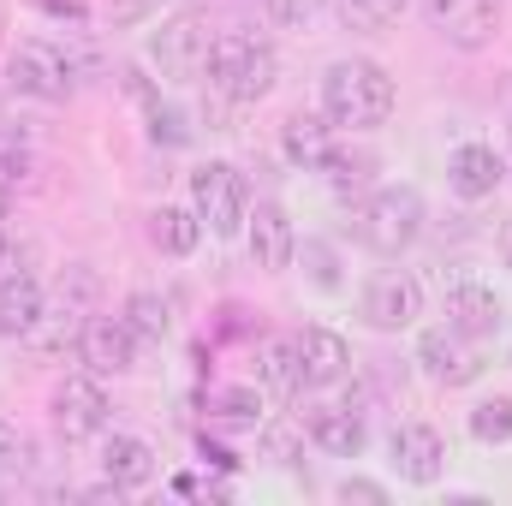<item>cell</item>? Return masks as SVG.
Segmentation results:
<instances>
[{
  "instance_id": "obj_29",
  "label": "cell",
  "mask_w": 512,
  "mask_h": 506,
  "mask_svg": "<svg viewBox=\"0 0 512 506\" xmlns=\"http://www.w3.org/2000/svg\"><path fill=\"white\" fill-rule=\"evenodd\" d=\"M405 6H411V0H334L340 24H346V30H364V36H376V30H387V24H399Z\"/></svg>"
},
{
  "instance_id": "obj_19",
  "label": "cell",
  "mask_w": 512,
  "mask_h": 506,
  "mask_svg": "<svg viewBox=\"0 0 512 506\" xmlns=\"http://www.w3.org/2000/svg\"><path fill=\"white\" fill-rule=\"evenodd\" d=\"M292 346H298L304 387H334V381L352 370V346H346L334 328H298V334H292Z\"/></svg>"
},
{
  "instance_id": "obj_5",
  "label": "cell",
  "mask_w": 512,
  "mask_h": 506,
  "mask_svg": "<svg viewBox=\"0 0 512 506\" xmlns=\"http://www.w3.org/2000/svg\"><path fill=\"white\" fill-rule=\"evenodd\" d=\"M6 90L24 96V102H42V108L72 102L78 84H72V60H66V48H54V42H42V36L12 42V54H6Z\"/></svg>"
},
{
  "instance_id": "obj_4",
  "label": "cell",
  "mask_w": 512,
  "mask_h": 506,
  "mask_svg": "<svg viewBox=\"0 0 512 506\" xmlns=\"http://www.w3.org/2000/svg\"><path fill=\"white\" fill-rule=\"evenodd\" d=\"M90 316H102V274L90 262H72V268H60L54 292L42 298L30 346L36 352H66V346H78V334L90 328Z\"/></svg>"
},
{
  "instance_id": "obj_35",
  "label": "cell",
  "mask_w": 512,
  "mask_h": 506,
  "mask_svg": "<svg viewBox=\"0 0 512 506\" xmlns=\"http://www.w3.org/2000/svg\"><path fill=\"white\" fill-rule=\"evenodd\" d=\"M334 495H340L346 506H352V501H364V506H382V501H387V489H382V483H370V477H346V483H340Z\"/></svg>"
},
{
  "instance_id": "obj_34",
  "label": "cell",
  "mask_w": 512,
  "mask_h": 506,
  "mask_svg": "<svg viewBox=\"0 0 512 506\" xmlns=\"http://www.w3.org/2000/svg\"><path fill=\"white\" fill-rule=\"evenodd\" d=\"M161 12V0H108V24L114 30H137L143 18H155Z\"/></svg>"
},
{
  "instance_id": "obj_23",
  "label": "cell",
  "mask_w": 512,
  "mask_h": 506,
  "mask_svg": "<svg viewBox=\"0 0 512 506\" xmlns=\"http://www.w3.org/2000/svg\"><path fill=\"white\" fill-rule=\"evenodd\" d=\"M316 173H328V185H334V197H364V191H376V173H382V161H376V149H352V143H334L328 149V161L316 167Z\"/></svg>"
},
{
  "instance_id": "obj_36",
  "label": "cell",
  "mask_w": 512,
  "mask_h": 506,
  "mask_svg": "<svg viewBox=\"0 0 512 506\" xmlns=\"http://www.w3.org/2000/svg\"><path fill=\"white\" fill-rule=\"evenodd\" d=\"M262 6H268V18H274V24H286V30H292V24H304V18H310V6H316V0H262Z\"/></svg>"
},
{
  "instance_id": "obj_2",
  "label": "cell",
  "mask_w": 512,
  "mask_h": 506,
  "mask_svg": "<svg viewBox=\"0 0 512 506\" xmlns=\"http://www.w3.org/2000/svg\"><path fill=\"white\" fill-rule=\"evenodd\" d=\"M423 221H429V209H423V191L417 185H376V191H364L358 203H352V233H358V245L370 256H405L417 239H423Z\"/></svg>"
},
{
  "instance_id": "obj_12",
  "label": "cell",
  "mask_w": 512,
  "mask_h": 506,
  "mask_svg": "<svg viewBox=\"0 0 512 506\" xmlns=\"http://www.w3.org/2000/svg\"><path fill=\"white\" fill-rule=\"evenodd\" d=\"M370 411H358L352 399H316L310 411H304V435L328 453V459H358L364 453V441H370V423H364Z\"/></svg>"
},
{
  "instance_id": "obj_16",
  "label": "cell",
  "mask_w": 512,
  "mask_h": 506,
  "mask_svg": "<svg viewBox=\"0 0 512 506\" xmlns=\"http://www.w3.org/2000/svg\"><path fill=\"white\" fill-rule=\"evenodd\" d=\"M441 316H447L459 334H471V340H495V334L507 328V304H501L495 286H483V280H453V286L441 292Z\"/></svg>"
},
{
  "instance_id": "obj_17",
  "label": "cell",
  "mask_w": 512,
  "mask_h": 506,
  "mask_svg": "<svg viewBox=\"0 0 512 506\" xmlns=\"http://www.w3.org/2000/svg\"><path fill=\"white\" fill-rule=\"evenodd\" d=\"M501 179H507V161H501L489 143H459V149L447 155V185H453V197H465V203L495 197Z\"/></svg>"
},
{
  "instance_id": "obj_21",
  "label": "cell",
  "mask_w": 512,
  "mask_h": 506,
  "mask_svg": "<svg viewBox=\"0 0 512 506\" xmlns=\"http://www.w3.org/2000/svg\"><path fill=\"white\" fill-rule=\"evenodd\" d=\"M256 387H262L268 399H298V393H304V370H298L292 334H286V340H280V334L256 340Z\"/></svg>"
},
{
  "instance_id": "obj_24",
  "label": "cell",
  "mask_w": 512,
  "mask_h": 506,
  "mask_svg": "<svg viewBox=\"0 0 512 506\" xmlns=\"http://www.w3.org/2000/svg\"><path fill=\"white\" fill-rule=\"evenodd\" d=\"M149 245L161 256H191L203 245V221H197V209H179V203H161L155 215H149Z\"/></svg>"
},
{
  "instance_id": "obj_37",
  "label": "cell",
  "mask_w": 512,
  "mask_h": 506,
  "mask_svg": "<svg viewBox=\"0 0 512 506\" xmlns=\"http://www.w3.org/2000/svg\"><path fill=\"white\" fill-rule=\"evenodd\" d=\"M501 262L512 268V221H501Z\"/></svg>"
},
{
  "instance_id": "obj_25",
  "label": "cell",
  "mask_w": 512,
  "mask_h": 506,
  "mask_svg": "<svg viewBox=\"0 0 512 506\" xmlns=\"http://www.w3.org/2000/svg\"><path fill=\"white\" fill-rule=\"evenodd\" d=\"M209 423L233 429V435H256L262 429V387H215L209 393Z\"/></svg>"
},
{
  "instance_id": "obj_10",
  "label": "cell",
  "mask_w": 512,
  "mask_h": 506,
  "mask_svg": "<svg viewBox=\"0 0 512 506\" xmlns=\"http://www.w3.org/2000/svg\"><path fill=\"white\" fill-rule=\"evenodd\" d=\"M358 316H364L376 334L411 328V322L423 316V280H417L411 268H382V274H370V286H364V298H358Z\"/></svg>"
},
{
  "instance_id": "obj_1",
  "label": "cell",
  "mask_w": 512,
  "mask_h": 506,
  "mask_svg": "<svg viewBox=\"0 0 512 506\" xmlns=\"http://www.w3.org/2000/svg\"><path fill=\"white\" fill-rule=\"evenodd\" d=\"M322 114L346 131L387 126V114H393V78H387V66L382 60H364V54L334 60L322 72Z\"/></svg>"
},
{
  "instance_id": "obj_7",
  "label": "cell",
  "mask_w": 512,
  "mask_h": 506,
  "mask_svg": "<svg viewBox=\"0 0 512 506\" xmlns=\"http://www.w3.org/2000/svg\"><path fill=\"white\" fill-rule=\"evenodd\" d=\"M209 54H215V30L197 18V12H179L167 18L155 36H149V66L173 84H197L209 78Z\"/></svg>"
},
{
  "instance_id": "obj_20",
  "label": "cell",
  "mask_w": 512,
  "mask_h": 506,
  "mask_svg": "<svg viewBox=\"0 0 512 506\" xmlns=\"http://www.w3.org/2000/svg\"><path fill=\"white\" fill-rule=\"evenodd\" d=\"M42 280L30 274V268H12V274H0V340H30V328H36V316H42Z\"/></svg>"
},
{
  "instance_id": "obj_9",
  "label": "cell",
  "mask_w": 512,
  "mask_h": 506,
  "mask_svg": "<svg viewBox=\"0 0 512 506\" xmlns=\"http://www.w3.org/2000/svg\"><path fill=\"white\" fill-rule=\"evenodd\" d=\"M108 417H114V405H108V393H102L96 376H66L54 387V429H60L66 447L102 441L108 435Z\"/></svg>"
},
{
  "instance_id": "obj_28",
  "label": "cell",
  "mask_w": 512,
  "mask_h": 506,
  "mask_svg": "<svg viewBox=\"0 0 512 506\" xmlns=\"http://www.w3.org/2000/svg\"><path fill=\"white\" fill-rule=\"evenodd\" d=\"M298 262H304V280L316 292H340L346 286V268H340V251L328 239H298Z\"/></svg>"
},
{
  "instance_id": "obj_14",
  "label": "cell",
  "mask_w": 512,
  "mask_h": 506,
  "mask_svg": "<svg viewBox=\"0 0 512 506\" xmlns=\"http://www.w3.org/2000/svg\"><path fill=\"white\" fill-rule=\"evenodd\" d=\"M387 453H393V471L405 483H417V489H435L441 471H447V441H441L435 423H399L393 441H387Z\"/></svg>"
},
{
  "instance_id": "obj_38",
  "label": "cell",
  "mask_w": 512,
  "mask_h": 506,
  "mask_svg": "<svg viewBox=\"0 0 512 506\" xmlns=\"http://www.w3.org/2000/svg\"><path fill=\"white\" fill-rule=\"evenodd\" d=\"M42 6H54V12H72V18L84 12V0H42Z\"/></svg>"
},
{
  "instance_id": "obj_31",
  "label": "cell",
  "mask_w": 512,
  "mask_h": 506,
  "mask_svg": "<svg viewBox=\"0 0 512 506\" xmlns=\"http://www.w3.org/2000/svg\"><path fill=\"white\" fill-rule=\"evenodd\" d=\"M256 447H262V459H274L280 471H298V459H304V441H298L292 423H262V429H256Z\"/></svg>"
},
{
  "instance_id": "obj_22",
  "label": "cell",
  "mask_w": 512,
  "mask_h": 506,
  "mask_svg": "<svg viewBox=\"0 0 512 506\" xmlns=\"http://www.w3.org/2000/svg\"><path fill=\"white\" fill-rule=\"evenodd\" d=\"M280 149H286L292 167L316 173V167L328 161V149H334V120H328V114H292V120L280 126Z\"/></svg>"
},
{
  "instance_id": "obj_40",
  "label": "cell",
  "mask_w": 512,
  "mask_h": 506,
  "mask_svg": "<svg viewBox=\"0 0 512 506\" xmlns=\"http://www.w3.org/2000/svg\"><path fill=\"white\" fill-rule=\"evenodd\" d=\"M507 173H512V131H507Z\"/></svg>"
},
{
  "instance_id": "obj_30",
  "label": "cell",
  "mask_w": 512,
  "mask_h": 506,
  "mask_svg": "<svg viewBox=\"0 0 512 506\" xmlns=\"http://www.w3.org/2000/svg\"><path fill=\"white\" fill-rule=\"evenodd\" d=\"M471 435H477L483 447H507V441H512V399H507V393H495V399L471 405Z\"/></svg>"
},
{
  "instance_id": "obj_41",
  "label": "cell",
  "mask_w": 512,
  "mask_h": 506,
  "mask_svg": "<svg viewBox=\"0 0 512 506\" xmlns=\"http://www.w3.org/2000/svg\"><path fill=\"white\" fill-rule=\"evenodd\" d=\"M191 6H203V0H191Z\"/></svg>"
},
{
  "instance_id": "obj_33",
  "label": "cell",
  "mask_w": 512,
  "mask_h": 506,
  "mask_svg": "<svg viewBox=\"0 0 512 506\" xmlns=\"http://www.w3.org/2000/svg\"><path fill=\"white\" fill-rule=\"evenodd\" d=\"M24 459H30L24 435H18V429L0 417V483H6V477H18V471H24Z\"/></svg>"
},
{
  "instance_id": "obj_27",
  "label": "cell",
  "mask_w": 512,
  "mask_h": 506,
  "mask_svg": "<svg viewBox=\"0 0 512 506\" xmlns=\"http://www.w3.org/2000/svg\"><path fill=\"white\" fill-rule=\"evenodd\" d=\"M30 185H36V149H30V137H18V131L0 126V191L18 197V191H30Z\"/></svg>"
},
{
  "instance_id": "obj_26",
  "label": "cell",
  "mask_w": 512,
  "mask_h": 506,
  "mask_svg": "<svg viewBox=\"0 0 512 506\" xmlns=\"http://www.w3.org/2000/svg\"><path fill=\"white\" fill-rule=\"evenodd\" d=\"M120 316H126V328L143 340V346H161V340L173 334V304H167L161 292H131Z\"/></svg>"
},
{
  "instance_id": "obj_39",
  "label": "cell",
  "mask_w": 512,
  "mask_h": 506,
  "mask_svg": "<svg viewBox=\"0 0 512 506\" xmlns=\"http://www.w3.org/2000/svg\"><path fill=\"white\" fill-rule=\"evenodd\" d=\"M6 209H12V197L0 191V239H6Z\"/></svg>"
},
{
  "instance_id": "obj_18",
  "label": "cell",
  "mask_w": 512,
  "mask_h": 506,
  "mask_svg": "<svg viewBox=\"0 0 512 506\" xmlns=\"http://www.w3.org/2000/svg\"><path fill=\"white\" fill-rule=\"evenodd\" d=\"M155 471H161V459H155V447H149L143 435H102V477H108L120 495L149 489Z\"/></svg>"
},
{
  "instance_id": "obj_6",
  "label": "cell",
  "mask_w": 512,
  "mask_h": 506,
  "mask_svg": "<svg viewBox=\"0 0 512 506\" xmlns=\"http://www.w3.org/2000/svg\"><path fill=\"white\" fill-rule=\"evenodd\" d=\"M191 209L203 221V233L215 239H239L245 233V215H251V185L233 161H209L191 173Z\"/></svg>"
},
{
  "instance_id": "obj_15",
  "label": "cell",
  "mask_w": 512,
  "mask_h": 506,
  "mask_svg": "<svg viewBox=\"0 0 512 506\" xmlns=\"http://www.w3.org/2000/svg\"><path fill=\"white\" fill-rule=\"evenodd\" d=\"M137 334L126 328V316H90V328L78 334V358L90 376H131L137 370Z\"/></svg>"
},
{
  "instance_id": "obj_11",
  "label": "cell",
  "mask_w": 512,
  "mask_h": 506,
  "mask_svg": "<svg viewBox=\"0 0 512 506\" xmlns=\"http://www.w3.org/2000/svg\"><path fill=\"white\" fill-rule=\"evenodd\" d=\"M245 245H251V262L262 274H286V268L298 262V227H292V215H286L274 197L251 203V215H245Z\"/></svg>"
},
{
  "instance_id": "obj_13",
  "label": "cell",
  "mask_w": 512,
  "mask_h": 506,
  "mask_svg": "<svg viewBox=\"0 0 512 506\" xmlns=\"http://www.w3.org/2000/svg\"><path fill=\"white\" fill-rule=\"evenodd\" d=\"M417 6H423L429 24H435L453 48H465V54L489 48L495 30H501V0H417Z\"/></svg>"
},
{
  "instance_id": "obj_3",
  "label": "cell",
  "mask_w": 512,
  "mask_h": 506,
  "mask_svg": "<svg viewBox=\"0 0 512 506\" xmlns=\"http://www.w3.org/2000/svg\"><path fill=\"white\" fill-rule=\"evenodd\" d=\"M274 78H280V54H274V42H262V36L245 30V24L215 36V54H209V90H215L221 102L251 108V102H262V96L274 90Z\"/></svg>"
},
{
  "instance_id": "obj_8",
  "label": "cell",
  "mask_w": 512,
  "mask_h": 506,
  "mask_svg": "<svg viewBox=\"0 0 512 506\" xmlns=\"http://www.w3.org/2000/svg\"><path fill=\"white\" fill-rule=\"evenodd\" d=\"M417 364H423V376L441 381V387H471V381H483V340H471V334H459L453 322H435V328H423L417 334Z\"/></svg>"
},
{
  "instance_id": "obj_32",
  "label": "cell",
  "mask_w": 512,
  "mask_h": 506,
  "mask_svg": "<svg viewBox=\"0 0 512 506\" xmlns=\"http://www.w3.org/2000/svg\"><path fill=\"white\" fill-rule=\"evenodd\" d=\"M149 137L167 143V149H185V143H191V120H185V108H173V102H149Z\"/></svg>"
}]
</instances>
